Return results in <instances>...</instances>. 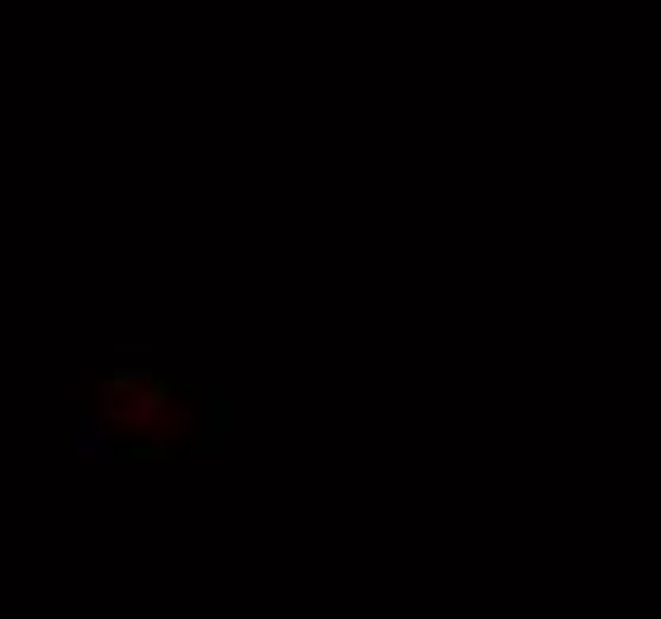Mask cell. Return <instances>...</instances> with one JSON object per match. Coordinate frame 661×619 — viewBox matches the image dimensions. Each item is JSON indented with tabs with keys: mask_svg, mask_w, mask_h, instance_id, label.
<instances>
[{
	"mask_svg": "<svg viewBox=\"0 0 661 619\" xmlns=\"http://www.w3.org/2000/svg\"><path fill=\"white\" fill-rule=\"evenodd\" d=\"M195 396H200V415H205V429H200V448L205 453H224V439L234 434V405H229V391H224V381H205V386H195Z\"/></svg>",
	"mask_w": 661,
	"mask_h": 619,
	"instance_id": "2",
	"label": "cell"
},
{
	"mask_svg": "<svg viewBox=\"0 0 661 619\" xmlns=\"http://www.w3.org/2000/svg\"><path fill=\"white\" fill-rule=\"evenodd\" d=\"M124 448L115 443L110 424L100 415H77L72 420V458L77 462H96V458H119Z\"/></svg>",
	"mask_w": 661,
	"mask_h": 619,
	"instance_id": "3",
	"label": "cell"
},
{
	"mask_svg": "<svg viewBox=\"0 0 661 619\" xmlns=\"http://www.w3.org/2000/svg\"><path fill=\"white\" fill-rule=\"evenodd\" d=\"M167 453H172V443H134V448H124V453H119V458H167Z\"/></svg>",
	"mask_w": 661,
	"mask_h": 619,
	"instance_id": "5",
	"label": "cell"
},
{
	"mask_svg": "<svg viewBox=\"0 0 661 619\" xmlns=\"http://www.w3.org/2000/svg\"><path fill=\"white\" fill-rule=\"evenodd\" d=\"M148 386H157V372L148 362H138V367H115V372H105V377H100V396L129 400V396H138V391H148Z\"/></svg>",
	"mask_w": 661,
	"mask_h": 619,
	"instance_id": "4",
	"label": "cell"
},
{
	"mask_svg": "<svg viewBox=\"0 0 661 619\" xmlns=\"http://www.w3.org/2000/svg\"><path fill=\"white\" fill-rule=\"evenodd\" d=\"M181 391V386H172V381H157V386H148V391H138V396L129 400H105L100 405V420L110 424V429H138V434H148V429H157V420H162V410L172 405V396Z\"/></svg>",
	"mask_w": 661,
	"mask_h": 619,
	"instance_id": "1",
	"label": "cell"
},
{
	"mask_svg": "<svg viewBox=\"0 0 661 619\" xmlns=\"http://www.w3.org/2000/svg\"><path fill=\"white\" fill-rule=\"evenodd\" d=\"M115 358H153V343H143V339H124V343H115Z\"/></svg>",
	"mask_w": 661,
	"mask_h": 619,
	"instance_id": "6",
	"label": "cell"
}]
</instances>
